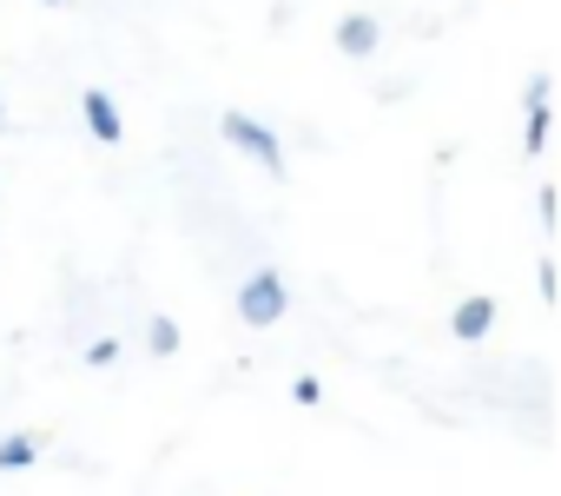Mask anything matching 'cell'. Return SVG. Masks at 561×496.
I'll return each mask as SVG.
<instances>
[{
  "label": "cell",
  "instance_id": "obj_8",
  "mask_svg": "<svg viewBox=\"0 0 561 496\" xmlns=\"http://www.w3.org/2000/svg\"><path fill=\"white\" fill-rule=\"evenodd\" d=\"M179 345H185V331H179V318H165V312H152V318H146V351H152V358H179Z\"/></svg>",
  "mask_w": 561,
  "mask_h": 496
},
{
  "label": "cell",
  "instance_id": "obj_7",
  "mask_svg": "<svg viewBox=\"0 0 561 496\" xmlns=\"http://www.w3.org/2000/svg\"><path fill=\"white\" fill-rule=\"evenodd\" d=\"M41 450H47V437H41V430H8V437H0V476L34 470V463H41Z\"/></svg>",
  "mask_w": 561,
  "mask_h": 496
},
{
  "label": "cell",
  "instance_id": "obj_1",
  "mask_svg": "<svg viewBox=\"0 0 561 496\" xmlns=\"http://www.w3.org/2000/svg\"><path fill=\"white\" fill-rule=\"evenodd\" d=\"M218 133H225V146H238L244 159H257V166H264V179H277V185L291 179V159H285V146H277V133H271L264 120H251V113H238V106H231V113L218 120Z\"/></svg>",
  "mask_w": 561,
  "mask_h": 496
},
{
  "label": "cell",
  "instance_id": "obj_3",
  "mask_svg": "<svg viewBox=\"0 0 561 496\" xmlns=\"http://www.w3.org/2000/svg\"><path fill=\"white\" fill-rule=\"evenodd\" d=\"M554 139V80L535 74L528 80V126H522V153H548Z\"/></svg>",
  "mask_w": 561,
  "mask_h": 496
},
{
  "label": "cell",
  "instance_id": "obj_2",
  "mask_svg": "<svg viewBox=\"0 0 561 496\" xmlns=\"http://www.w3.org/2000/svg\"><path fill=\"white\" fill-rule=\"evenodd\" d=\"M285 312H291V285H285V272H277V266H257V272L238 285V318H244L251 331H271Z\"/></svg>",
  "mask_w": 561,
  "mask_h": 496
},
{
  "label": "cell",
  "instance_id": "obj_11",
  "mask_svg": "<svg viewBox=\"0 0 561 496\" xmlns=\"http://www.w3.org/2000/svg\"><path fill=\"white\" fill-rule=\"evenodd\" d=\"M535 285H541V298L554 305V292H561V285H554V259H541V272H535Z\"/></svg>",
  "mask_w": 561,
  "mask_h": 496
},
{
  "label": "cell",
  "instance_id": "obj_5",
  "mask_svg": "<svg viewBox=\"0 0 561 496\" xmlns=\"http://www.w3.org/2000/svg\"><path fill=\"white\" fill-rule=\"evenodd\" d=\"M331 41H337V54H344V60H370V54L383 47V27H377V14H344Z\"/></svg>",
  "mask_w": 561,
  "mask_h": 496
},
{
  "label": "cell",
  "instance_id": "obj_4",
  "mask_svg": "<svg viewBox=\"0 0 561 496\" xmlns=\"http://www.w3.org/2000/svg\"><path fill=\"white\" fill-rule=\"evenodd\" d=\"M80 120L93 126V139H100V146H119V139H126V113H119V100H113V93H100V87H87V93H80Z\"/></svg>",
  "mask_w": 561,
  "mask_h": 496
},
{
  "label": "cell",
  "instance_id": "obj_6",
  "mask_svg": "<svg viewBox=\"0 0 561 496\" xmlns=\"http://www.w3.org/2000/svg\"><path fill=\"white\" fill-rule=\"evenodd\" d=\"M495 312H502L495 298H462V305L449 312V331H456L462 345H482V338L495 331Z\"/></svg>",
  "mask_w": 561,
  "mask_h": 496
},
{
  "label": "cell",
  "instance_id": "obj_13",
  "mask_svg": "<svg viewBox=\"0 0 561 496\" xmlns=\"http://www.w3.org/2000/svg\"><path fill=\"white\" fill-rule=\"evenodd\" d=\"M47 8H60V0H47Z\"/></svg>",
  "mask_w": 561,
  "mask_h": 496
},
{
  "label": "cell",
  "instance_id": "obj_9",
  "mask_svg": "<svg viewBox=\"0 0 561 496\" xmlns=\"http://www.w3.org/2000/svg\"><path fill=\"white\" fill-rule=\"evenodd\" d=\"M87 364H93V371L119 364V338H93V345H87Z\"/></svg>",
  "mask_w": 561,
  "mask_h": 496
},
{
  "label": "cell",
  "instance_id": "obj_10",
  "mask_svg": "<svg viewBox=\"0 0 561 496\" xmlns=\"http://www.w3.org/2000/svg\"><path fill=\"white\" fill-rule=\"evenodd\" d=\"M291 397H298V404H324V384H318V377H291Z\"/></svg>",
  "mask_w": 561,
  "mask_h": 496
},
{
  "label": "cell",
  "instance_id": "obj_12",
  "mask_svg": "<svg viewBox=\"0 0 561 496\" xmlns=\"http://www.w3.org/2000/svg\"><path fill=\"white\" fill-rule=\"evenodd\" d=\"M8 126H14V120H8V100H0V133H8Z\"/></svg>",
  "mask_w": 561,
  "mask_h": 496
}]
</instances>
